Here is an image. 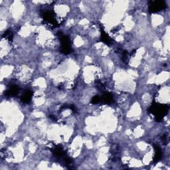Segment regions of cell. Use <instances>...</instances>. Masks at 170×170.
<instances>
[{
	"label": "cell",
	"mask_w": 170,
	"mask_h": 170,
	"mask_svg": "<svg viewBox=\"0 0 170 170\" xmlns=\"http://www.w3.org/2000/svg\"><path fill=\"white\" fill-rule=\"evenodd\" d=\"M3 37L6 39L7 40H8L10 42H11L13 41V33L11 32L10 30H8L6 31L5 33H4Z\"/></svg>",
	"instance_id": "obj_11"
},
{
	"label": "cell",
	"mask_w": 170,
	"mask_h": 170,
	"mask_svg": "<svg viewBox=\"0 0 170 170\" xmlns=\"http://www.w3.org/2000/svg\"><path fill=\"white\" fill-rule=\"evenodd\" d=\"M128 55L129 53L127 51H124L123 52V53H122V61H123L124 63H128Z\"/></svg>",
	"instance_id": "obj_13"
},
{
	"label": "cell",
	"mask_w": 170,
	"mask_h": 170,
	"mask_svg": "<svg viewBox=\"0 0 170 170\" xmlns=\"http://www.w3.org/2000/svg\"><path fill=\"white\" fill-rule=\"evenodd\" d=\"M42 17L43 21L54 28H57L61 24L62 21L59 20L58 16L53 11H47L43 13Z\"/></svg>",
	"instance_id": "obj_2"
},
{
	"label": "cell",
	"mask_w": 170,
	"mask_h": 170,
	"mask_svg": "<svg viewBox=\"0 0 170 170\" xmlns=\"http://www.w3.org/2000/svg\"><path fill=\"white\" fill-rule=\"evenodd\" d=\"M19 88L16 85H13L10 87V88L7 90L5 93V95L7 97L10 96H15L19 94Z\"/></svg>",
	"instance_id": "obj_6"
},
{
	"label": "cell",
	"mask_w": 170,
	"mask_h": 170,
	"mask_svg": "<svg viewBox=\"0 0 170 170\" xmlns=\"http://www.w3.org/2000/svg\"><path fill=\"white\" fill-rule=\"evenodd\" d=\"M153 148L156 150V154H155V156H154V158H153V162L156 163L157 162H158V161H159L161 158H162V149H161L160 147L159 146H158V145L154 144Z\"/></svg>",
	"instance_id": "obj_8"
},
{
	"label": "cell",
	"mask_w": 170,
	"mask_h": 170,
	"mask_svg": "<svg viewBox=\"0 0 170 170\" xmlns=\"http://www.w3.org/2000/svg\"><path fill=\"white\" fill-rule=\"evenodd\" d=\"M100 31H101L100 39L102 41L108 45H112L113 43L112 42L114 41H113L112 39L110 38V36L105 32L104 28H103V27H101V25H100Z\"/></svg>",
	"instance_id": "obj_5"
},
{
	"label": "cell",
	"mask_w": 170,
	"mask_h": 170,
	"mask_svg": "<svg viewBox=\"0 0 170 170\" xmlns=\"http://www.w3.org/2000/svg\"><path fill=\"white\" fill-rule=\"evenodd\" d=\"M136 49L134 50V51H132V53H131V55H133V54H134V55L135 53H136Z\"/></svg>",
	"instance_id": "obj_19"
},
{
	"label": "cell",
	"mask_w": 170,
	"mask_h": 170,
	"mask_svg": "<svg viewBox=\"0 0 170 170\" xmlns=\"http://www.w3.org/2000/svg\"><path fill=\"white\" fill-rule=\"evenodd\" d=\"M162 140H163V142H164V144H167V142H168V141H167V138L166 137V135H164V136L162 137Z\"/></svg>",
	"instance_id": "obj_16"
},
{
	"label": "cell",
	"mask_w": 170,
	"mask_h": 170,
	"mask_svg": "<svg viewBox=\"0 0 170 170\" xmlns=\"http://www.w3.org/2000/svg\"><path fill=\"white\" fill-rule=\"evenodd\" d=\"M95 86L97 89H98L99 90H104V88H105V86H104V84L101 82L100 81H95Z\"/></svg>",
	"instance_id": "obj_12"
},
{
	"label": "cell",
	"mask_w": 170,
	"mask_h": 170,
	"mask_svg": "<svg viewBox=\"0 0 170 170\" xmlns=\"http://www.w3.org/2000/svg\"><path fill=\"white\" fill-rule=\"evenodd\" d=\"M59 37L61 41V52L65 55H68L70 54L72 51V47L71 40L69 37L66 35H63L61 33H59L57 34Z\"/></svg>",
	"instance_id": "obj_3"
},
{
	"label": "cell",
	"mask_w": 170,
	"mask_h": 170,
	"mask_svg": "<svg viewBox=\"0 0 170 170\" xmlns=\"http://www.w3.org/2000/svg\"><path fill=\"white\" fill-rule=\"evenodd\" d=\"M69 108H71V109L72 110V111L73 112H76V108L75 107V106H74V105H70V106H69Z\"/></svg>",
	"instance_id": "obj_17"
},
{
	"label": "cell",
	"mask_w": 170,
	"mask_h": 170,
	"mask_svg": "<svg viewBox=\"0 0 170 170\" xmlns=\"http://www.w3.org/2000/svg\"><path fill=\"white\" fill-rule=\"evenodd\" d=\"M65 164H66L69 165V164H71L72 163V160L70 158L66 157V158H65Z\"/></svg>",
	"instance_id": "obj_15"
},
{
	"label": "cell",
	"mask_w": 170,
	"mask_h": 170,
	"mask_svg": "<svg viewBox=\"0 0 170 170\" xmlns=\"http://www.w3.org/2000/svg\"><path fill=\"white\" fill-rule=\"evenodd\" d=\"M148 112L155 116L156 120L161 122L165 115L168 112V106L166 104L157 103L156 102L151 104L148 108Z\"/></svg>",
	"instance_id": "obj_1"
},
{
	"label": "cell",
	"mask_w": 170,
	"mask_h": 170,
	"mask_svg": "<svg viewBox=\"0 0 170 170\" xmlns=\"http://www.w3.org/2000/svg\"><path fill=\"white\" fill-rule=\"evenodd\" d=\"M166 7V3L164 1H153L149 3L148 10L149 13H155L165 10Z\"/></svg>",
	"instance_id": "obj_4"
},
{
	"label": "cell",
	"mask_w": 170,
	"mask_h": 170,
	"mask_svg": "<svg viewBox=\"0 0 170 170\" xmlns=\"http://www.w3.org/2000/svg\"><path fill=\"white\" fill-rule=\"evenodd\" d=\"M101 101V98L98 96H94V97H92V98L91 100V101H90V103L93 104H96L99 103Z\"/></svg>",
	"instance_id": "obj_14"
},
{
	"label": "cell",
	"mask_w": 170,
	"mask_h": 170,
	"mask_svg": "<svg viewBox=\"0 0 170 170\" xmlns=\"http://www.w3.org/2000/svg\"><path fill=\"white\" fill-rule=\"evenodd\" d=\"M101 101L104 102L105 104H110L113 101V96L109 92H106L103 95L101 98Z\"/></svg>",
	"instance_id": "obj_10"
},
{
	"label": "cell",
	"mask_w": 170,
	"mask_h": 170,
	"mask_svg": "<svg viewBox=\"0 0 170 170\" xmlns=\"http://www.w3.org/2000/svg\"><path fill=\"white\" fill-rule=\"evenodd\" d=\"M50 118H51L52 120H55V121L56 120V118H55V116H50Z\"/></svg>",
	"instance_id": "obj_18"
},
{
	"label": "cell",
	"mask_w": 170,
	"mask_h": 170,
	"mask_svg": "<svg viewBox=\"0 0 170 170\" xmlns=\"http://www.w3.org/2000/svg\"><path fill=\"white\" fill-rule=\"evenodd\" d=\"M53 153L56 158H61L63 156H64L65 152L63 150V148L61 146H56L53 148Z\"/></svg>",
	"instance_id": "obj_9"
},
{
	"label": "cell",
	"mask_w": 170,
	"mask_h": 170,
	"mask_svg": "<svg viewBox=\"0 0 170 170\" xmlns=\"http://www.w3.org/2000/svg\"><path fill=\"white\" fill-rule=\"evenodd\" d=\"M32 96H33V92L31 91V90H27L21 97L22 103H23L25 104L29 103L31 101Z\"/></svg>",
	"instance_id": "obj_7"
}]
</instances>
